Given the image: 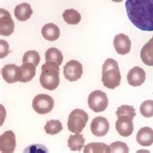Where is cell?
<instances>
[{
    "mask_svg": "<svg viewBox=\"0 0 153 153\" xmlns=\"http://www.w3.org/2000/svg\"><path fill=\"white\" fill-rule=\"evenodd\" d=\"M126 12L130 22L143 31H153V0H127Z\"/></svg>",
    "mask_w": 153,
    "mask_h": 153,
    "instance_id": "6da1fadb",
    "label": "cell"
},
{
    "mask_svg": "<svg viewBox=\"0 0 153 153\" xmlns=\"http://www.w3.org/2000/svg\"><path fill=\"white\" fill-rule=\"evenodd\" d=\"M121 82L118 63L112 58H108L103 64L102 68V82L105 87L108 89H114L119 86Z\"/></svg>",
    "mask_w": 153,
    "mask_h": 153,
    "instance_id": "7a4b0ae2",
    "label": "cell"
},
{
    "mask_svg": "<svg viewBox=\"0 0 153 153\" xmlns=\"http://www.w3.org/2000/svg\"><path fill=\"white\" fill-rule=\"evenodd\" d=\"M59 64L51 61H47L42 66L40 76V83L48 90H54L58 87L60 82Z\"/></svg>",
    "mask_w": 153,
    "mask_h": 153,
    "instance_id": "3957f363",
    "label": "cell"
},
{
    "mask_svg": "<svg viewBox=\"0 0 153 153\" xmlns=\"http://www.w3.org/2000/svg\"><path fill=\"white\" fill-rule=\"evenodd\" d=\"M88 121V114L83 110L76 108L68 117V130L75 134L82 133Z\"/></svg>",
    "mask_w": 153,
    "mask_h": 153,
    "instance_id": "277c9868",
    "label": "cell"
},
{
    "mask_svg": "<svg viewBox=\"0 0 153 153\" xmlns=\"http://www.w3.org/2000/svg\"><path fill=\"white\" fill-rule=\"evenodd\" d=\"M88 107L94 112H102L108 105V96L101 90H95L88 96Z\"/></svg>",
    "mask_w": 153,
    "mask_h": 153,
    "instance_id": "5b68a950",
    "label": "cell"
},
{
    "mask_svg": "<svg viewBox=\"0 0 153 153\" xmlns=\"http://www.w3.org/2000/svg\"><path fill=\"white\" fill-rule=\"evenodd\" d=\"M53 99L47 94H38L36 95L33 101L32 107L33 110L39 114H47L53 108Z\"/></svg>",
    "mask_w": 153,
    "mask_h": 153,
    "instance_id": "8992f818",
    "label": "cell"
},
{
    "mask_svg": "<svg viewBox=\"0 0 153 153\" xmlns=\"http://www.w3.org/2000/svg\"><path fill=\"white\" fill-rule=\"evenodd\" d=\"M63 73L64 76L69 82H76V80L80 79L83 73L82 63L79 62L78 60H70L64 66Z\"/></svg>",
    "mask_w": 153,
    "mask_h": 153,
    "instance_id": "52a82bcc",
    "label": "cell"
},
{
    "mask_svg": "<svg viewBox=\"0 0 153 153\" xmlns=\"http://www.w3.org/2000/svg\"><path fill=\"white\" fill-rule=\"evenodd\" d=\"M15 30V23L8 11L0 9V34L2 36H9Z\"/></svg>",
    "mask_w": 153,
    "mask_h": 153,
    "instance_id": "ba28073f",
    "label": "cell"
},
{
    "mask_svg": "<svg viewBox=\"0 0 153 153\" xmlns=\"http://www.w3.org/2000/svg\"><path fill=\"white\" fill-rule=\"evenodd\" d=\"M16 136L13 131H6L0 136V150L2 153H13L16 148Z\"/></svg>",
    "mask_w": 153,
    "mask_h": 153,
    "instance_id": "9c48e42d",
    "label": "cell"
},
{
    "mask_svg": "<svg viewBox=\"0 0 153 153\" xmlns=\"http://www.w3.org/2000/svg\"><path fill=\"white\" fill-rule=\"evenodd\" d=\"M2 76L5 82L8 83H15L19 82L22 76L21 67L17 66L16 64H8L2 68Z\"/></svg>",
    "mask_w": 153,
    "mask_h": 153,
    "instance_id": "30bf717a",
    "label": "cell"
},
{
    "mask_svg": "<svg viewBox=\"0 0 153 153\" xmlns=\"http://www.w3.org/2000/svg\"><path fill=\"white\" fill-rule=\"evenodd\" d=\"M90 129L94 136L103 137L107 135V133L110 130V123L104 116H97L92 120Z\"/></svg>",
    "mask_w": 153,
    "mask_h": 153,
    "instance_id": "8fae6325",
    "label": "cell"
},
{
    "mask_svg": "<svg viewBox=\"0 0 153 153\" xmlns=\"http://www.w3.org/2000/svg\"><path fill=\"white\" fill-rule=\"evenodd\" d=\"M115 129L117 133L122 137H129L134 131L133 119L128 116H120L117 117L115 122Z\"/></svg>",
    "mask_w": 153,
    "mask_h": 153,
    "instance_id": "7c38bea8",
    "label": "cell"
},
{
    "mask_svg": "<svg viewBox=\"0 0 153 153\" xmlns=\"http://www.w3.org/2000/svg\"><path fill=\"white\" fill-rule=\"evenodd\" d=\"M114 47L118 54H127L131 51V40L125 34H117L114 40Z\"/></svg>",
    "mask_w": 153,
    "mask_h": 153,
    "instance_id": "4fadbf2b",
    "label": "cell"
},
{
    "mask_svg": "<svg viewBox=\"0 0 153 153\" xmlns=\"http://www.w3.org/2000/svg\"><path fill=\"white\" fill-rule=\"evenodd\" d=\"M146 80V72L139 66L132 68L127 75V82L131 86H140Z\"/></svg>",
    "mask_w": 153,
    "mask_h": 153,
    "instance_id": "5bb4252c",
    "label": "cell"
},
{
    "mask_svg": "<svg viewBox=\"0 0 153 153\" xmlns=\"http://www.w3.org/2000/svg\"><path fill=\"white\" fill-rule=\"evenodd\" d=\"M136 140L139 144L143 146H150L153 143V130L150 127H143L140 128Z\"/></svg>",
    "mask_w": 153,
    "mask_h": 153,
    "instance_id": "9a60e30c",
    "label": "cell"
},
{
    "mask_svg": "<svg viewBox=\"0 0 153 153\" xmlns=\"http://www.w3.org/2000/svg\"><path fill=\"white\" fill-rule=\"evenodd\" d=\"M15 17L17 18L18 21L19 22H25L27 19H29L30 17L33 13V10L30 6V4L28 3H21L15 8Z\"/></svg>",
    "mask_w": 153,
    "mask_h": 153,
    "instance_id": "2e32d148",
    "label": "cell"
},
{
    "mask_svg": "<svg viewBox=\"0 0 153 153\" xmlns=\"http://www.w3.org/2000/svg\"><path fill=\"white\" fill-rule=\"evenodd\" d=\"M42 36L48 41H55L60 36L59 27L54 23H47L42 28Z\"/></svg>",
    "mask_w": 153,
    "mask_h": 153,
    "instance_id": "e0dca14e",
    "label": "cell"
},
{
    "mask_svg": "<svg viewBox=\"0 0 153 153\" xmlns=\"http://www.w3.org/2000/svg\"><path fill=\"white\" fill-rule=\"evenodd\" d=\"M140 58L143 64L147 66H153V40L150 39L140 51Z\"/></svg>",
    "mask_w": 153,
    "mask_h": 153,
    "instance_id": "ac0fdd59",
    "label": "cell"
},
{
    "mask_svg": "<svg viewBox=\"0 0 153 153\" xmlns=\"http://www.w3.org/2000/svg\"><path fill=\"white\" fill-rule=\"evenodd\" d=\"M36 66L32 63H23L21 66L22 76L19 79L21 82H30L36 75Z\"/></svg>",
    "mask_w": 153,
    "mask_h": 153,
    "instance_id": "d6986e66",
    "label": "cell"
},
{
    "mask_svg": "<svg viewBox=\"0 0 153 153\" xmlns=\"http://www.w3.org/2000/svg\"><path fill=\"white\" fill-rule=\"evenodd\" d=\"M84 153H111L110 146L103 143H91L84 146Z\"/></svg>",
    "mask_w": 153,
    "mask_h": 153,
    "instance_id": "ffe728a7",
    "label": "cell"
},
{
    "mask_svg": "<svg viewBox=\"0 0 153 153\" xmlns=\"http://www.w3.org/2000/svg\"><path fill=\"white\" fill-rule=\"evenodd\" d=\"M84 146V138L82 135L75 134L71 135L68 140V146L72 151H80Z\"/></svg>",
    "mask_w": 153,
    "mask_h": 153,
    "instance_id": "44dd1931",
    "label": "cell"
},
{
    "mask_svg": "<svg viewBox=\"0 0 153 153\" xmlns=\"http://www.w3.org/2000/svg\"><path fill=\"white\" fill-rule=\"evenodd\" d=\"M64 22H65L67 25H76L80 22L82 19V16L79 13L78 11H76L75 9H67L64 11V13L62 15Z\"/></svg>",
    "mask_w": 153,
    "mask_h": 153,
    "instance_id": "7402d4cb",
    "label": "cell"
},
{
    "mask_svg": "<svg viewBox=\"0 0 153 153\" xmlns=\"http://www.w3.org/2000/svg\"><path fill=\"white\" fill-rule=\"evenodd\" d=\"M46 61H51V62H55L57 64H61L63 62V54L62 52L60 51L58 49L56 48H51L47 51H46Z\"/></svg>",
    "mask_w": 153,
    "mask_h": 153,
    "instance_id": "603a6c76",
    "label": "cell"
},
{
    "mask_svg": "<svg viewBox=\"0 0 153 153\" xmlns=\"http://www.w3.org/2000/svg\"><path fill=\"white\" fill-rule=\"evenodd\" d=\"M63 126L59 120H50L45 125V131L49 135H56L61 132Z\"/></svg>",
    "mask_w": 153,
    "mask_h": 153,
    "instance_id": "cb8c5ba5",
    "label": "cell"
},
{
    "mask_svg": "<svg viewBox=\"0 0 153 153\" xmlns=\"http://www.w3.org/2000/svg\"><path fill=\"white\" fill-rule=\"evenodd\" d=\"M116 116L117 117H120V116H128V117H131L133 119L136 116V111L134 107L128 106V105H122L116 111Z\"/></svg>",
    "mask_w": 153,
    "mask_h": 153,
    "instance_id": "d4e9b609",
    "label": "cell"
},
{
    "mask_svg": "<svg viewBox=\"0 0 153 153\" xmlns=\"http://www.w3.org/2000/svg\"><path fill=\"white\" fill-rule=\"evenodd\" d=\"M40 54L36 51H28L23 54L22 62L23 63H32L37 66L40 63Z\"/></svg>",
    "mask_w": 153,
    "mask_h": 153,
    "instance_id": "484cf974",
    "label": "cell"
},
{
    "mask_svg": "<svg viewBox=\"0 0 153 153\" xmlns=\"http://www.w3.org/2000/svg\"><path fill=\"white\" fill-rule=\"evenodd\" d=\"M140 111L143 117L153 116V100H146L140 107Z\"/></svg>",
    "mask_w": 153,
    "mask_h": 153,
    "instance_id": "4316f807",
    "label": "cell"
},
{
    "mask_svg": "<svg viewBox=\"0 0 153 153\" xmlns=\"http://www.w3.org/2000/svg\"><path fill=\"white\" fill-rule=\"evenodd\" d=\"M111 150L114 153H128L129 147L125 143L122 142H114L112 143L111 146Z\"/></svg>",
    "mask_w": 153,
    "mask_h": 153,
    "instance_id": "83f0119b",
    "label": "cell"
},
{
    "mask_svg": "<svg viewBox=\"0 0 153 153\" xmlns=\"http://www.w3.org/2000/svg\"><path fill=\"white\" fill-rule=\"evenodd\" d=\"M1 43V53H0V57L1 58H4L5 56H7V54L9 53V45H8V43L6 41H4V40H1L0 41Z\"/></svg>",
    "mask_w": 153,
    "mask_h": 153,
    "instance_id": "f1b7e54d",
    "label": "cell"
},
{
    "mask_svg": "<svg viewBox=\"0 0 153 153\" xmlns=\"http://www.w3.org/2000/svg\"><path fill=\"white\" fill-rule=\"evenodd\" d=\"M111 1H114V2H116V3H119V2L123 1V0H111Z\"/></svg>",
    "mask_w": 153,
    "mask_h": 153,
    "instance_id": "f546056e",
    "label": "cell"
},
{
    "mask_svg": "<svg viewBox=\"0 0 153 153\" xmlns=\"http://www.w3.org/2000/svg\"><path fill=\"white\" fill-rule=\"evenodd\" d=\"M151 39H152V40H153V36H152V38H151Z\"/></svg>",
    "mask_w": 153,
    "mask_h": 153,
    "instance_id": "4dcf8cb0",
    "label": "cell"
}]
</instances>
